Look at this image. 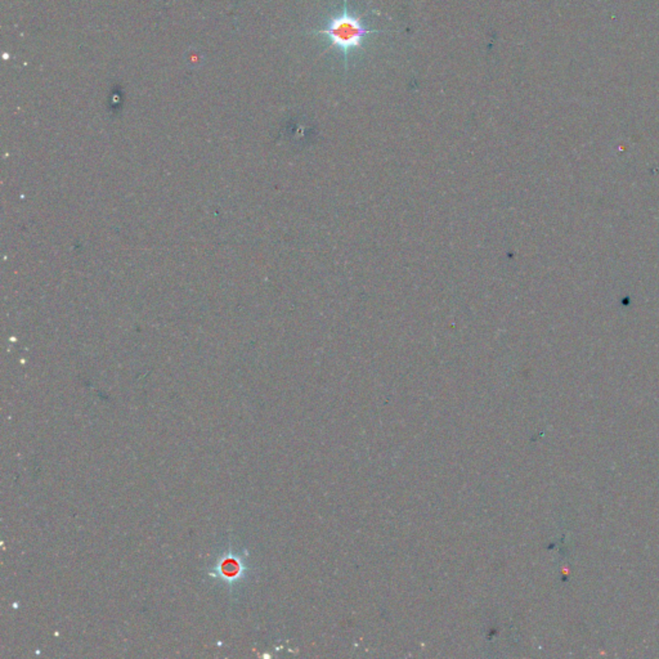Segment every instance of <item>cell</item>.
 Wrapping results in <instances>:
<instances>
[{"instance_id":"1","label":"cell","mask_w":659,"mask_h":659,"mask_svg":"<svg viewBox=\"0 0 659 659\" xmlns=\"http://www.w3.org/2000/svg\"><path fill=\"white\" fill-rule=\"evenodd\" d=\"M364 15H358L349 10L348 0H343V8L327 19L325 26L315 30L316 34L325 35L330 46L328 49H337L343 55L345 71L349 69V55L354 51L364 49V40L371 34L385 33L384 30L369 28L363 22Z\"/></svg>"}]
</instances>
